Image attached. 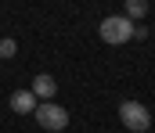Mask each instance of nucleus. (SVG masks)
I'll return each mask as SVG.
<instances>
[{"mask_svg":"<svg viewBox=\"0 0 155 133\" xmlns=\"http://www.w3.org/2000/svg\"><path fill=\"white\" fill-rule=\"evenodd\" d=\"M29 93L36 97L40 104H47V101H54V93H58V83H54V76H47V72H40L36 79H33V87Z\"/></svg>","mask_w":155,"mask_h":133,"instance_id":"obj_4","label":"nucleus"},{"mask_svg":"<svg viewBox=\"0 0 155 133\" xmlns=\"http://www.w3.org/2000/svg\"><path fill=\"white\" fill-rule=\"evenodd\" d=\"M18 54V43L15 40H0V61H7V58H15Z\"/></svg>","mask_w":155,"mask_h":133,"instance_id":"obj_7","label":"nucleus"},{"mask_svg":"<svg viewBox=\"0 0 155 133\" xmlns=\"http://www.w3.org/2000/svg\"><path fill=\"white\" fill-rule=\"evenodd\" d=\"M33 119L40 122V130H47V133H61L65 126H69V112H65L61 104H54V101H47V104H36Z\"/></svg>","mask_w":155,"mask_h":133,"instance_id":"obj_3","label":"nucleus"},{"mask_svg":"<svg viewBox=\"0 0 155 133\" xmlns=\"http://www.w3.org/2000/svg\"><path fill=\"white\" fill-rule=\"evenodd\" d=\"M36 104L40 101L29 93V90H15V93H11V112H18V115H33Z\"/></svg>","mask_w":155,"mask_h":133,"instance_id":"obj_5","label":"nucleus"},{"mask_svg":"<svg viewBox=\"0 0 155 133\" xmlns=\"http://www.w3.org/2000/svg\"><path fill=\"white\" fill-rule=\"evenodd\" d=\"M97 36L105 40V43H126V40H134V22L130 18H123V14H108V18H101V25H97Z\"/></svg>","mask_w":155,"mask_h":133,"instance_id":"obj_1","label":"nucleus"},{"mask_svg":"<svg viewBox=\"0 0 155 133\" xmlns=\"http://www.w3.org/2000/svg\"><path fill=\"white\" fill-rule=\"evenodd\" d=\"M144 14H148V4H144V0H126L123 18H130V22H134V18H144Z\"/></svg>","mask_w":155,"mask_h":133,"instance_id":"obj_6","label":"nucleus"},{"mask_svg":"<svg viewBox=\"0 0 155 133\" xmlns=\"http://www.w3.org/2000/svg\"><path fill=\"white\" fill-rule=\"evenodd\" d=\"M119 119L130 133H148L152 130V112L141 104V101H123L119 104Z\"/></svg>","mask_w":155,"mask_h":133,"instance_id":"obj_2","label":"nucleus"}]
</instances>
